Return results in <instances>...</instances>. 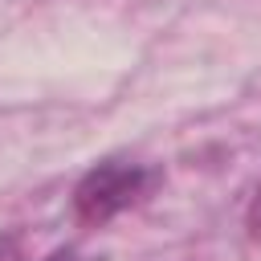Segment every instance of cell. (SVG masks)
Listing matches in <instances>:
<instances>
[{"label":"cell","instance_id":"cell-3","mask_svg":"<svg viewBox=\"0 0 261 261\" xmlns=\"http://www.w3.org/2000/svg\"><path fill=\"white\" fill-rule=\"evenodd\" d=\"M249 224L261 228V192H257V200H253V208H249Z\"/></svg>","mask_w":261,"mask_h":261},{"label":"cell","instance_id":"cell-1","mask_svg":"<svg viewBox=\"0 0 261 261\" xmlns=\"http://www.w3.org/2000/svg\"><path fill=\"white\" fill-rule=\"evenodd\" d=\"M147 188V171L139 163H126V159H106L98 163L94 171L82 175L77 192H73V208L82 220L90 224H102L118 212H126Z\"/></svg>","mask_w":261,"mask_h":261},{"label":"cell","instance_id":"cell-2","mask_svg":"<svg viewBox=\"0 0 261 261\" xmlns=\"http://www.w3.org/2000/svg\"><path fill=\"white\" fill-rule=\"evenodd\" d=\"M45 261H82V257H77L73 249H57V253H49Z\"/></svg>","mask_w":261,"mask_h":261}]
</instances>
